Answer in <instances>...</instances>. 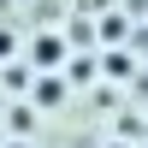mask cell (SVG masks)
Masks as SVG:
<instances>
[]
</instances>
